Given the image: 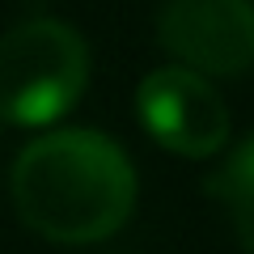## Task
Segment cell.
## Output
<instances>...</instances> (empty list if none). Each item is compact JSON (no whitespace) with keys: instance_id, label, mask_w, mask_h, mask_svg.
<instances>
[{"instance_id":"6da1fadb","label":"cell","mask_w":254,"mask_h":254,"mask_svg":"<svg viewBox=\"0 0 254 254\" xmlns=\"http://www.w3.org/2000/svg\"><path fill=\"white\" fill-rule=\"evenodd\" d=\"M9 182L17 216L64 246L102 242L136 208V170L127 153L85 127L51 131L21 148Z\"/></svg>"},{"instance_id":"7a4b0ae2","label":"cell","mask_w":254,"mask_h":254,"mask_svg":"<svg viewBox=\"0 0 254 254\" xmlns=\"http://www.w3.org/2000/svg\"><path fill=\"white\" fill-rule=\"evenodd\" d=\"M89 81V47L72 26L34 17L0 38V119L43 127L76 106Z\"/></svg>"},{"instance_id":"3957f363","label":"cell","mask_w":254,"mask_h":254,"mask_svg":"<svg viewBox=\"0 0 254 254\" xmlns=\"http://www.w3.org/2000/svg\"><path fill=\"white\" fill-rule=\"evenodd\" d=\"M157 38L195 76H237L254 64L250 0H165Z\"/></svg>"},{"instance_id":"277c9868","label":"cell","mask_w":254,"mask_h":254,"mask_svg":"<svg viewBox=\"0 0 254 254\" xmlns=\"http://www.w3.org/2000/svg\"><path fill=\"white\" fill-rule=\"evenodd\" d=\"M144 127L178 157H212L229 140V110L203 76L187 68H157L136 93Z\"/></svg>"},{"instance_id":"5b68a950","label":"cell","mask_w":254,"mask_h":254,"mask_svg":"<svg viewBox=\"0 0 254 254\" xmlns=\"http://www.w3.org/2000/svg\"><path fill=\"white\" fill-rule=\"evenodd\" d=\"M212 195L229 208L237 242L254 254V136L212 174Z\"/></svg>"}]
</instances>
